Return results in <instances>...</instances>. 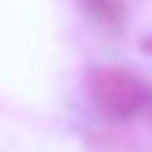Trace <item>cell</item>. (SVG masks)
Returning a JSON list of instances; mask_svg holds the SVG:
<instances>
[{
  "label": "cell",
  "instance_id": "7a4b0ae2",
  "mask_svg": "<svg viewBox=\"0 0 152 152\" xmlns=\"http://www.w3.org/2000/svg\"><path fill=\"white\" fill-rule=\"evenodd\" d=\"M85 9L104 26H118L124 17V3L121 0H82Z\"/></svg>",
  "mask_w": 152,
  "mask_h": 152
},
{
  "label": "cell",
  "instance_id": "6da1fadb",
  "mask_svg": "<svg viewBox=\"0 0 152 152\" xmlns=\"http://www.w3.org/2000/svg\"><path fill=\"white\" fill-rule=\"evenodd\" d=\"M85 90L93 107L113 121H130L152 110V85L121 65H90Z\"/></svg>",
  "mask_w": 152,
  "mask_h": 152
},
{
  "label": "cell",
  "instance_id": "3957f363",
  "mask_svg": "<svg viewBox=\"0 0 152 152\" xmlns=\"http://www.w3.org/2000/svg\"><path fill=\"white\" fill-rule=\"evenodd\" d=\"M141 51L152 56V34H147V37H141Z\"/></svg>",
  "mask_w": 152,
  "mask_h": 152
}]
</instances>
